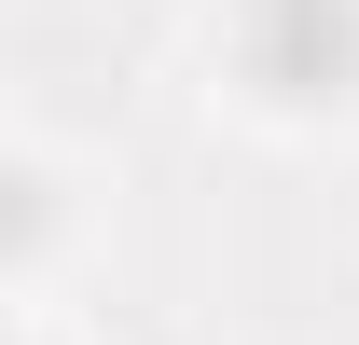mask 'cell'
Returning a JSON list of instances; mask_svg holds the SVG:
<instances>
[{
	"instance_id": "cell-1",
	"label": "cell",
	"mask_w": 359,
	"mask_h": 345,
	"mask_svg": "<svg viewBox=\"0 0 359 345\" xmlns=\"http://www.w3.org/2000/svg\"><path fill=\"white\" fill-rule=\"evenodd\" d=\"M235 69L276 111H346L359 97V0H235Z\"/></svg>"
}]
</instances>
